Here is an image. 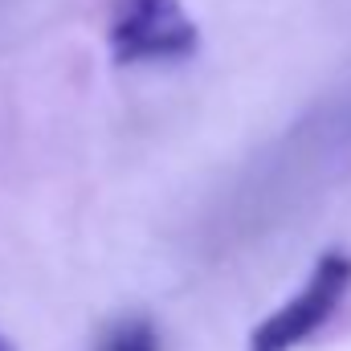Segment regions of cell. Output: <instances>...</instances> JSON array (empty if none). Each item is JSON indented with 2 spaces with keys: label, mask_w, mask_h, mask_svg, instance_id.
Returning a JSON list of instances; mask_svg holds the SVG:
<instances>
[{
  "label": "cell",
  "mask_w": 351,
  "mask_h": 351,
  "mask_svg": "<svg viewBox=\"0 0 351 351\" xmlns=\"http://www.w3.org/2000/svg\"><path fill=\"white\" fill-rule=\"evenodd\" d=\"M106 37L119 66L184 62L200 49V25L184 0H114Z\"/></svg>",
  "instance_id": "1"
},
{
  "label": "cell",
  "mask_w": 351,
  "mask_h": 351,
  "mask_svg": "<svg viewBox=\"0 0 351 351\" xmlns=\"http://www.w3.org/2000/svg\"><path fill=\"white\" fill-rule=\"evenodd\" d=\"M351 290V254L343 250H327L315 269L306 274V282L274 311L250 335V351H294L302 348L311 335H319L335 311L343 306Z\"/></svg>",
  "instance_id": "2"
},
{
  "label": "cell",
  "mask_w": 351,
  "mask_h": 351,
  "mask_svg": "<svg viewBox=\"0 0 351 351\" xmlns=\"http://www.w3.org/2000/svg\"><path fill=\"white\" fill-rule=\"evenodd\" d=\"M94 351H164V339L147 315H127L114 327H106V335L98 339Z\"/></svg>",
  "instance_id": "3"
},
{
  "label": "cell",
  "mask_w": 351,
  "mask_h": 351,
  "mask_svg": "<svg viewBox=\"0 0 351 351\" xmlns=\"http://www.w3.org/2000/svg\"><path fill=\"white\" fill-rule=\"evenodd\" d=\"M0 351H12V348H8V339H4V335H0Z\"/></svg>",
  "instance_id": "4"
}]
</instances>
